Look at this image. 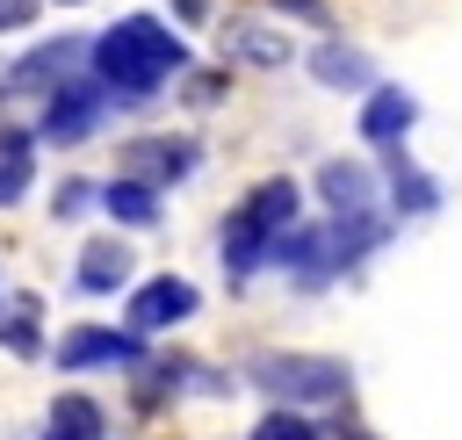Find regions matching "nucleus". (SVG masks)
<instances>
[{"mask_svg":"<svg viewBox=\"0 0 462 440\" xmlns=\"http://www.w3.org/2000/svg\"><path fill=\"white\" fill-rule=\"evenodd\" d=\"M188 65H195L188 43H180L159 14H123V22H108L101 36H87V72L108 87L116 108H152V101L166 94V79H180Z\"/></svg>","mask_w":462,"mask_h":440,"instance_id":"nucleus-1","label":"nucleus"},{"mask_svg":"<svg viewBox=\"0 0 462 440\" xmlns=\"http://www.w3.org/2000/svg\"><path fill=\"white\" fill-rule=\"evenodd\" d=\"M303 216V188L289 180V173H267V180H253L238 202H231V216L217 224V260H224V281L231 289H245L260 267H274V245H282V231Z\"/></svg>","mask_w":462,"mask_h":440,"instance_id":"nucleus-2","label":"nucleus"},{"mask_svg":"<svg viewBox=\"0 0 462 440\" xmlns=\"http://www.w3.org/2000/svg\"><path fill=\"white\" fill-rule=\"evenodd\" d=\"M245 382L267 390L274 404H296V411H318V404H346L354 397V368L339 353H282V346H267V353L245 361Z\"/></svg>","mask_w":462,"mask_h":440,"instance_id":"nucleus-3","label":"nucleus"},{"mask_svg":"<svg viewBox=\"0 0 462 440\" xmlns=\"http://www.w3.org/2000/svg\"><path fill=\"white\" fill-rule=\"evenodd\" d=\"M108 115H116L108 87L79 65L72 79H58V87L43 94V108H36V144H79V137H94Z\"/></svg>","mask_w":462,"mask_h":440,"instance_id":"nucleus-4","label":"nucleus"},{"mask_svg":"<svg viewBox=\"0 0 462 440\" xmlns=\"http://www.w3.org/2000/svg\"><path fill=\"white\" fill-rule=\"evenodd\" d=\"M87 65V36H51V43H29L7 72H0V115L7 108H43V94L58 79H72Z\"/></svg>","mask_w":462,"mask_h":440,"instance_id":"nucleus-5","label":"nucleus"},{"mask_svg":"<svg viewBox=\"0 0 462 440\" xmlns=\"http://www.w3.org/2000/svg\"><path fill=\"white\" fill-rule=\"evenodd\" d=\"M274 267L303 289V296H318V289H332L339 274H346V260H339V231H332V216H296L289 231H282V245H274Z\"/></svg>","mask_w":462,"mask_h":440,"instance_id":"nucleus-6","label":"nucleus"},{"mask_svg":"<svg viewBox=\"0 0 462 440\" xmlns=\"http://www.w3.org/2000/svg\"><path fill=\"white\" fill-rule=\"evenodd\" d=\"M116 173L152 180V188L166 195V188H180V180L202 173V144H195V137H173V130H152V137H130V144L116 151Z\"/></svg>","mask_w":462,"mask_h":440,"instance_id":"nucleus-7","label":"nucleus"},{"mask_svg":"<svg viewBox=\"0 0 462 440\" xmlns=\"http://www.w3.org/2000/svg\"><path fill=\"white\" fill-rule=\"evenodd\" d=\"M202 310V289L188 281V274H152V281H137L130 289V303H123V325L130 332H173V325H188Z\"/></svg>","mask_w":462,"mask_h":440,"instance_id":"nucleus-8","label":"nucleus"},{"mask_svg":"<svg viewBox=\"0 0 462 440\" xmlns=\"http://www.w3.org/2000/svg\"><path fill=\"white\" fill-rule=\"evenodd\" d=\"M144 361V332H116V325H72L58 339V368L65 375H87V368H137Z\"/></svg>","mask_w":462,"mask_h":440,"instance_id":"nucleus-9","label":"nucleus"},{"mask_svg":"<svg viewBox=\"0 0 462 440\" xmlns=\"http://www.w3.org/2000/svg\"><path fill=\"white\" fill-rule=\"evenodd\" d=\"M217 36H224V65H253V72H282V65L296 58V43H289V29H274V22H260V14H224V22H217Z\"/></svg>","mask_w":462,"mask_h":440,"instance_id":"nucleus-10","label":"nucleus"},{"mask_svg":"<svg viewBox=\"0 0 462 440\" xmlns=\"http://www.w3.org/2000/svg\"><path fill=\"white\" fill-rule=\"evenodd\" d=\"M354 130H361V144H404L411 130H419V94L411 87H390V79H375L368 94H361V115H354Z\"/></svg>","mask_w":462,"mask_h":440,"instance_id":"nucleus-11","label":"nucleus"},{"mask_svg":"<svg viewBox=\"0 0 462 440\" xmlns=\"http://www.w3.org/2000/svg\"><path fill=\"white\" fill-rule=\"evenodd\" d=\"M303 72H310L318 87H332V94H368V87H375V58H368L361 43H346V36L310 43V50H303Z\"/></svg>","mask_w":462,"mask_h":440,"instance_id":"nucleus-12","label":"nucleus"},{"mask_svg":"<svg viewBox=\"0 0 462 440\" xmlns=\"http://www.w3.org/2000/svg\"><path fill=\"white\" fill-rule=\"evenodd\" d=\"M318 195L332 216H354V209H383V173L368 159H325L318 166Z\"/></svg>","mask_w":462,"mask_h":440,"instance_id":"nucleus-13","label":"nucleus"},{"mask_svg":"<svg viewBox=\"0 0 462 440\" xmlns=\"http://www.w3.org/2000/svg\"><path fill=\"white\" fill-rule=\"evenodd\" d=\"M383 180H390V216H433L440 209V180L404 144H383Z\"/></svg>","mask_w":462,"mask_h":440,"instance_id":"nucleus-14","label":"nucleus"},{"mask_svg":"<svg viewBox=\"0 0 462 440\" xmlns=\"http://www.w3.org/2000/svg\"><path fill=\"white\" fill-rule=\"evenodd\" d=\"M130 274H137V260H130L123 238H87L79 267H72V289L79 296H116V289H130Z\"/></svg>","mask_w":462,"mask_h":440,"instance_id":"nucleus-15","label":"nucleus"},{"mask_svg":"<svg viewBox=\"0 0 462 440\" xmlns=\"http://www.w3.org/2000/svg\"><path fill=\"white\" fill-rule=\"evenodd\" d=\"M36 440H108V411H101V397H87V390H58L51 411H43V433H36Z\"/></svg>","mask_w":462,"mask_h":440,"instance_id":"nucleus-16","label":"nucleus"},{"mask_svg":"<svg viewBox=\"0 0 462 440\" xmlns=\"http://www.w3.org/2000/svg\"><path fill=\"white\" fill-rule=\"evenodd\" d=\"M101 209H108L123 231H152V224H159V188L116 173V180H101Z\"/></svg>","mask_w":462,"mask_h":440,"instance_id":"nucleus-17","label":"nucleus"},{"mask_svg":"<svg viewBox=\"0 0 462 440\" xmlns=\"http://www.w3.org/2000/svg\"><path fill=\"white\" fill-rule=\"evenodd\" d=\"M29 180H36V130L0 123V209H7V202H22V195H29Z\"/></svg>","mask_w":462,"mask_h":440,"instance_id":"nucleus-18","label":"nucleus"},{"mask_svg":"<svg viewBox=\"0 0 462 440\" xmlns=\"http://www.w3.org/2000/svg\"><path fill=\"white\" fill-rule=\"evenodd\" d=\"M36 317H43L36 296H7V303H0V346H7L14 361H36V353H43V325H36Z\"/></svg>","mask_w":462,"mask_h":440,"instance_id":"nucleus-19","label":"nucleus"},{"mask_svg":"<svg viewBox=\"0 0 462 440\" xmlns=\"http://www.w3.org/2000/svg\"><path fill=\"white\" fill-rule=\"evenodd\" d=\"M253 440H332V433H325L310 411H296V404H274V411L253 426Z\"/></svg>","mask_w":462,"mask_h":440,"instance_id":"nucleus-20","label":"nucleus"},{"mask_svg":"<svg viewBox=\"0 0 462 440\" xmlns=\"http://www.w3.org/2000/svg\"><path fill=\"white\" fill-rule=\"evenodd\" d=\"M267 14L274 22H303V29H339V14H332V0H267Z\"/></svg>","mask_w":462,"mask_h":440,"instance_id":"nucleus-21","label":"nucleus"},{"mask_svg":"<svg viewBox=\"0 0 462 440\" xmlns=\"http://www.w3.org/2000/svg\"><path fill=\"white\" fill-rule=\"evenodd\" d=\"M94 202H101V188L72 173V180H58V195H51V216H58V224H72V216H87Z\"/></svg>","mask_w":462,"mask_h":440,"instance_id":"nucleus-22","label":"nucleus"},{"mask_svg":"<svg viewBox=\"0 0 462 440\" xmlns=\"http://www.w3.org/2000/svg\"><path fill=\"white\" fill-rule=\"evenodd\" d=\"M188 108H217L224 94H231V65H209V72H188Z\"/></svg>","mask_w":462,"mask_h":440,"instance_id":"nucleus-23","label":"nucleus"},{"mask_svg":"<svg viewBox=\"0 0 462 440\" xmlns=\"http://www.w3.org/2000/svg\"><path fill=\"white\" fill-rule=\"evenodd\" d=\"M36 22V0H0V36L7 29H29Z\"/></svg>","mask_w":462,"mask_h":440,"instance_id":"nucleus-24","label":"nucleus"},{"mask_svg":"<svg viewBox=\"0 0 462 440\" xmlns=\"http://www.w3.org/2000/svg\"><path fill=\"white\" fill-rule=\"evenodd\" d=\"M173 22H188V29L209 22V0H173Z\"/></svg>","mask_w":462,"mask_h":440,"instance_id":"nucleus-25","label":"nucleus"},{"mask_svg":"<svg viewBox=\"0 0 462 440\" xmlns=\"http://www.w3.org/2000/svg\"><path fill=\"white\" fill-rule=\"evenodd\" d=\"M339 440H375V433H368V426H346V433H339Z\"/></svg>","mask_w":462,"mask_h":440,"instance_id":"nucleus-26","label":"nucleus"},{"mask_svg":"<svg viewBox=\"0 0 462 440\" xmlns=\"http://www.w3.org/2000/svg\"><path fill=\"white\" fill-rule=\"evenodd\" d=\"M65 7H79V0H65Z\"/></svg>","mask_w":462,"mask_h":440,"instance_id":"nucleus-27","label":"nucleus"}]
</instances>
